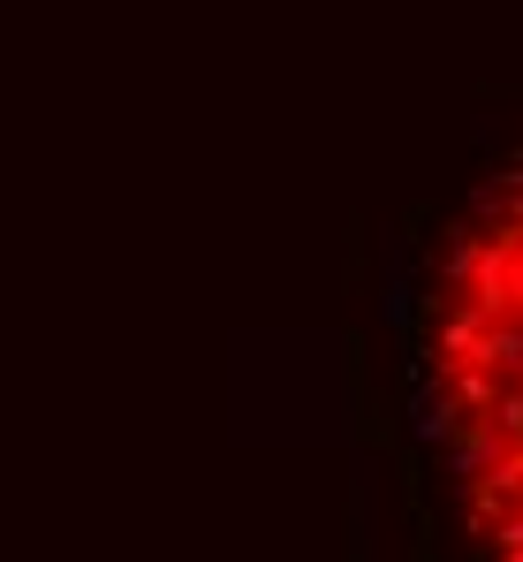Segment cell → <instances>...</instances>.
<instances>
[{
    "instance_id": "6da1fadb",
    "label": "cell",
    "mask_w": 523,
    "mask_h": 562,
    "mask_svg": "<svg viewBox=\"0 0 523 562\" xmlns=\"http://www.w3.org/2000/svg\"><path fill=\"white\" fill-rule=\"evenodd\" d=\"M418 418L478 562H523V168L470 198L433 259Z\"/></svg>"
}]
</instances>
